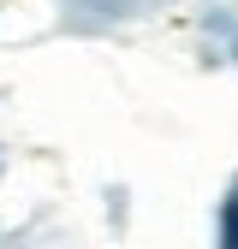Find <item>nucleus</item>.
Here are the masks:
<instances>
[{"instance_id":"obj_1","label":"nucleus","mask_w":238,"mask_h":249,"mask_svg":"<svg viewBox=\"0 0 238 249\" xmlns=\"http://www.w3.org/2000/svg\"><path fill=\"white\" fill-rule=\"evenodd\" d=\"M220 243L238 249V184H232V196H226V208H220Z\"/></svg>"},{"instance_id":"obj_2","label":"nucleus","mask_w":238,"mask_h":249,"mask_svg":"<svg viewBox=\"0 0 238 249\" xmlns=\"http://www.w3.org/2000/svg\"><path fill=\"white\" fill-rule=\"evenodd\" d=\"M232 53H238V48H232Z\"/></svg>"}]
</instances>
